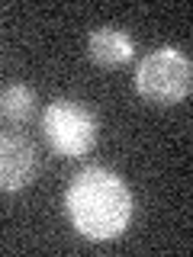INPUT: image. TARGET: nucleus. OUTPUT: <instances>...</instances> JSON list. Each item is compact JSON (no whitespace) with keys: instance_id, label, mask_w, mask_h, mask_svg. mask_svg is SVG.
<instances>
[{"instance_id":"1","label":"nucleus","mask_w":193,"mask_h":257,"mask_svg":"<svg viewBox=\"0 0 193 257\" xmlns=\"http://www.w3.org/2000/svg\"><path fill=\"white\" fill-rule=\"evenodd\" d=\"M64 212L74 231L87 241H113L129 228L135 196L129 183L110 167H84L64 190Z\"/></svg>"},{"instance_id":"2","label":"nucleus","mask_w":193,"mask_h":257,"mask_svg":"<svg viewBox=\"0 0 193 257\" xmlns=\"http://www.w3.org/2000/svg\"><path fill=\"white\" fill-rule=\"evenodd\" d=\"M132 84L142 100L158 103V106H174V103L187 100L193 90V64L177 45H158L135 64Z\"/></svg>"},{"instance_id":"3","label":"nucleus","mask_w":193,"mask_h":257,"mask_svg":"<svg viewBox=\"0 0 193 257\" xmlns=\"http://www.w3.org/2000/svg\"><path fill=\"white\" fill-rule=\"evenodd\" d=\"M42 135L58 158H84L93 151L100 122L80 100L58 96L42 112Z\"/></svg>"},{"instance_id":"4","label":"nucleus","mask_w":193,"mask_h":257,"mask_svg":"<svg viewBox=\"0 0 193 257\" xmlns=\"http://www.w3.org/2000/svg\"><path fill=\"white\" fill-rule=\"evenodd\" d=\"M39 174V155L29 139L16 132L0 135V193L26 190Z\"/></svg>"},{"instance_id":"5","label":"nucleus","mask_w":193,"mask_h":257,"mask_svg":"<svg viewBox=\"0 0 193 257\" xmlns=\"http://www.w3.org/2000/svg\"><path fill=\"white\" fill-rule=\"evenodd\" d=\"M87 55L100 68H119L135 58V39L119 26H96L87 36Z\"/></svg>"},{"instance_id":"6","label":"nucleus","mask_w":193,"mask_h":257,"mask_svg":"<svg viewBox=\"0 0 193 257\" xmlns=\"http://www.w3.org/2000/svg\"><path fill=\"white\" fill-rule=\"evenodd\" d=\"M36 116V90L20 80L0 87V119L7 125H23Z\"/></svg>"}]
</instances>
